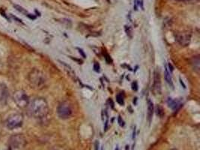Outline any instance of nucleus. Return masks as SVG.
<instances>
[{"instance_id": "f257e3e1", "label": "nucleus", "mask_w": 200, "mask_h": 150, "mask_svg": "<svg viewBox=\"0 0 200 150\" xmlns=\"http://www.w3.org/2000/svg\"><path fill=\"white\" fill-rule=\"evenodd\" d=\"M27 110L33 117L41 119L45 117L49 113V107L47 101L43 98H36L29 102Z\"/></svg>"}, {"instance_id": "f03ea898", "label": "nucleus", "mask_w": 200, "mask_h": 150, "mask_svg": "<svg viewBox=\"0 0 200 150\" xmlns=\"http://www.w3.org/2000/svg\"><path fill=\"white\" fill-rule=\"evenodd\" d=\"M28 80L31 87L35 89H42L47 82L44 74L37 68H34L29 72L28 75Z\"/></svg>"}, {"instance_id": "7ed1b4c3", "label": "nucleus", "mask_w": 200, "mask_h": 150, "mask_svg": "<svg viewBox=\"0 0 200 150\" xmlns=\"http://www.w3.org/2000/svg\"><path fill=\"white\" fill-rule=\"evenodd\" d=\"M13 98V101L17 107L22 109L27 108L29 104V99L28 95L25 91L22 90V89L15 91Z\"/></svg>"}, {"instance_id": "20e7f679", "label": "nucleus", "mask_w": 200, "mask_h": 150, "mask_svg": "<svg viewBox=\"0 0 200 150\" xmlns=\"http://www.w3.org/2000/svg\"><path fill=\"white\" fill-rule=\"evenodd\" d=\"M23 116L20 113H13L6 119V126L8 129L12 130L17 129L23 125Z\"/></svg>"}, {"instance_id": "39448f33", "label": "nucleus", "mask_w": 200, "mask_h": 150, "mask_svg": "<svg viewBox=\"0 0 200 150\" xmlns=\"http://www.w3.org/2000/svg\"><path fill=\"white\" fill-rule=\"evenodd\" d=\"M57 113L62 119H67L70 118L73 114V108L70 102H61L57 107Z\"/></svg>"}, {"instance_id": "423d86ee", "label": "nucleus", "mask_w": 200, "mask_h": 150, "mask_svg": "<svg viewBox=\"0 0 200 150\" xmlns=\"http://www.w3.org/2000/svg\"><path fill=\"white\" fill-rule=\"evenodd\" d=\"M8 142L11 149H20L24 147L26 140L22 134H14L9 138Z\"/></svg>"}, {"instance_id": "0eeeda50", "label": "nucleus", "mask_w": 200, "mask_h": 150, "mask_svg": "<svg viewBox=\"0 0 200 150\" xmlns=\"http://www.w3.org/2000/svg\"><path fill=\"white\" fill-rule=\"evenodd\" d=\"M176 41L179 42V44H181V46H187L190 44V42L191 40L190 35L188 33H177L175 35Z\"/></svg>"}, {"instance_id": "6e6552de", "label": "nucleus", "mask_w": 200, "mask_h": 150, "mask_svg": "<svg viewBox=\"0 0 200 150\" xmlns=\"http://www.w3.org/2000/svg\"><path fill=\"white\" fill-rule=\"evenodd\" d=\"M153 91L155 94H160V92H161V82H160V74L157 70L154 73Z\"/></svg>"}, {"instance_id": "1a4fd4ad", "label": "nucleus", "mask_w": 200, "mask_h": 150, "mask_svg": "<svg viewBox=\"0 0 200 150\" xmlns=\"http://www.w3.org/2000/svg\"><path fill=\"white\" fill-rule=\"evenodd\" d=\"M59 62H60L61 65L63 66V68H64V69H65V71H66V73H67V75H68L73 80H77V75H76L75 71L73 70V68H71L70 65H67V64H66L65 62H64L59 61Z\"/></svg>"}, {"instance_id": "9d476101", "label": "nucleus", "mask_w": 200, "mask_h": 150, "mask_svg": "<svg viewBox=\"0 0 200 150\" xmlns=\"http://www.w3.org/2000/svg\"><path fill=\"white\" fill-rule=\"evenodd\" d=\"M8 90L5 84H0V103L5 102L8 98Z\"/></svg>"}, {"instance_id": "9b49d317", "label": "nucleus", "mask_w": 200, "mask_h": 150, "mask_svg": "<svg viewBox=\"0 0 200 150\" xmlns=\"http://www.w3.org/2000/svg\"><path fill=\"white\" fill-rule=\"evenodd\" d=\"M154 113V104L151 100L148 101V120L151 122Z\"/></svg>"}, {"instance_id": "f8f14e48", "label": "nucleus", "mask_w": 200, "mask_h": 150, "mask_svg": "<svg viewBox=\"0 0 200 150\" xmlns=\"http://www.w3.org/2000/svg\"><path fill=\"white\" fill-rule=\"evenodd\" d=\"M191 65H192L193 68H194V70L196 71L197 72L199 71L200 68V60L199 56L194 57L191 60Z\"/></svg>"}, {"instance_id": "ddd939ff", "label": "nucleus", "mask_w": 200, "mask_h": 150, "mask_svg": "<svg viewBox=\"0 0 200 150\" xmlns=\"http://www.w3.org/2000/svg\"><path fill=\"white\" fill-rule=\"evenodd\" d=\"M165 79L167 80V82L169 85H171L172 87V77H171V72L169 71V68H167V66L165 67Z\"/></svg>"}, {"instance_id": "4468645a", "label": "nucleus", "mask_w": 200, "mask_h": 150, "mask_svg": "<svg viewBox=\"0 0 200 150\" xmlns=\"http://www.w3.org/2000/svg\"><path fill=\"white\" fill-rule=\"evenodd\" d=\"M168 104H169V107H171L172 109L175 110L177 109V107L179 106V102H178L176 100H173L172 98H169L168 100Z\"/></svg>"}, {"instance_id": "2eb2a0df", "label": "nucleus", "mask_w": 200, "mask_h": 150, "mask_svg": "<svg viewBox=\"0 0 200 150\" xmlns=\"http://www.w3.org/2000/svg\"><path fill=\"white\" fill-rule=\"evenodd\" d=\"M156 114H157V116H159V117L162 118L163 116L164 115V112H163V110L160 106H157V107H156Z\"/></svg>"}, {"instance_id": "dca6fc26", "label": "nucleus", "mask_w": 200, "mask_h": 150, "mask_svg": "<svg viewBox=\"0 0 200 150\" xmlns=\"http://www.w3.org/2000/svg\"><path fill=\"white\" fill-rule=\"evenodd\" d=\"M116 101L120 105H123L125 104V102H124V98L121 94H118L116 96Z\"/></svg>"}, {"instance_id": "f3484780", "label": "nucleus", "mask_w": 200, "mask_h": 150, "mask_svg": "<svg viewBox=\"0 0 200 150\" xmlns=\"http://www.w3.org/2000/svg\"><path fill=\"white\" fill-rule=\"evenodd\" d=\"M125 33H126L127 35H128L129 38H132V36H133V32H132V29L130 28V26H125Z\"/></svg>"}, {"instance_id": "a211bd4d", "label": "nucleus", "mask_w": 200, "mask_h": 150, "mask_svg": "<svg viewBox=\"0 0 200 150\" xmlns=\"http://www.w3.org/2000/svg\"><path fill=\"white\" fill-rule=\"evenodd\" d=\"M14 8H16V9L17 10V11H19L20 12H21V13H23V14H27V15H28V13H27V11H26V10H25L24 8H23L20 7V6H17V5H15V6H14Z\"/></svg>"}, {"instance_id": "6ab92c4d", "label": "nucleus", "mask_w": 200, "mask_h": 150, "mask_svg": "<svg viewBox=\"0 0 200 150\" xmlns=\"http://www.w3.org/2000/svg\"><path fill=\"white\" fill-rule=\"evenodd\" d=\"M132 89H133V91L138 90V83H137V81H134L132 83Z\"/></svg>"}, {"instance_id": "aec40b11", "label": "nucleus", "mask_w": 200, "mask_h": 150, "mask_svg": "<svg viewBox=\"0 0 200 150\" xmlns=\"http://www.w3.org/2000/svg\"><path fill=\"white\" fill-rule=\"evenodd\" d=\"M118 122L121 127H123V126L125 125V122H124V120L121 119V117L120 116H118Z\"/></svg>"}, {"instance_id": "412c9836", "label": "nucleus", "mask_w": 200, "mask_h": 150, "mask_svg": "<svg viewBox=\"0 0 200 150\" xmlns=\"http://www.w3.org/2000/svg\"><path fill=\"white\" fill-rule=\"evenodd\" d=\"M94 70L96 72H100V65L98 62H94Z\"/></svg>"}, {"instance_id": "4be33fe9", "label": "nucleus", "mask_w": 200, "mask_h": 150, "mask_svg": "<svg viewBox=\"0 0 200 150\" xmlns=\"http://www.w3.org/2000/svg\"><path fill=\"white\" fill-rule=\"evenodd\" d=\"M105 59H106V61L108 62V64H110V62H112L111 58H110V56L108 54L105 55Z\"/></svg>"}, {"instance_id": "5701e85b", "label": "nucleus", "mask_w": 200, "mask_h": 150, "mask_svg": "<svg viewBox=\"0 0 200 150\" xmlns=\"http://www.w3.org/2000/svg\"><path fill=\"white\" fill-rule=\"evenodd\" d=\"M78 50H79V53L83 56V58H86V56L83 50L82 49H78Z\"/></svg>"}, {"instance_id": "b1692460", "label": "nucleus", "mask_w": 200, "mask_h": 150, "mask_svg": "<svg viewBox=\"0 0 200 150\" xmlns=\"http://www.w3.org/2000/svg\"><path fill=\"white\" fill-rule=\"evenodd\" d=\"M176 1H179V2H187V1H190V0H176Z\"/></svg>"}, {"instance_id": "393cba45", "label": "nucleus", "mask_w": 200, "mask_h": 150, "mask_svg": "<svg viewBox=\"0 0 200 150\" xmlns=\"http://www.w3.org/2000/svg\"><path fill=\"white\" fill-rule=\"evenodd\" d=\"M98 142H96V145H95V146H96V147H95V150H98Z\"/></svg>"}, {"instance_id": "a878e982", "label": "nucleus", "mask_w": 200, "mask_h": 150, "mask_svg": "<svg viewBox=\"0 0 200 150\" xmlns=\"http://www.w3.org/2000/svg\"><path fill=\"white\" fill-rule=\"evenodd\" d=\"M8 150H13V149H11V148H9V149H8Z\"/></svg>"}, {"instance_id": "bb28decb", "label": "nucleus", "mask_w": 200, "mask_h": 150, "mask_svg": "<svg viewBox=\"0 0 200 150\" xmlns=\"http://www.w3.org/2000/svg\"><path fill=\"white\" fill-rule=\"evenodd\" d=\"M116 150H118V147H117V148H116Z\"/></svg>"}, {"instance_id": "cd10ccee", "label": "nucleus", "mask_w": 200, "mask_h": 150, "mask_svg": "<svg viewBox=\"0 0 200 150\" xmlns=\"http://www.w3.org/2000/svg\"><path fill=\"white\" fill-rule=\"evenodd\" d=\"M171 150H176V149H171Z\"/></svg>"}]
</instances>
